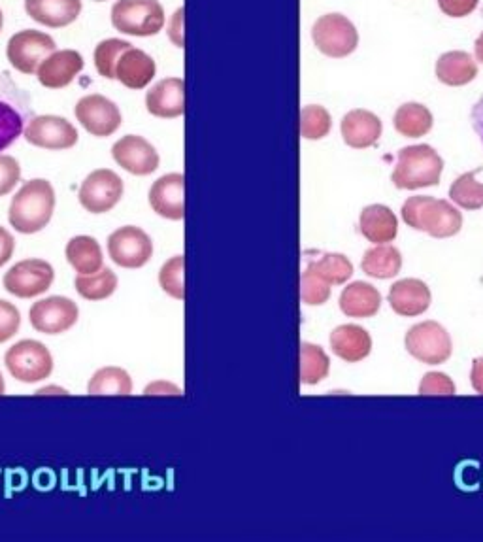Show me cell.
Returning <instances> with one entry per match:
<instances>
[{"mask_svg":"<svg viewBox=\"0 0 483 542\" xmlns=\"http://www.w3.org/2000/svg\"><path fill=\"white\" fill-rule=\"evenodd\" d=\"M55 210V191L48 180H29L10 203L8 220L17 233L34 235L42 231Z\"/></svg>","mask_w":483,"mask_h":542,"instance_id":"cell-1","label":"cell"},{"mask_svg":"<svg viewBox=\"0 0 483 542\" xmlns=\"http://www.w3.org/2000/svg\"><path fill=\"white\" fill-rule=\"evenodd\" d=\"M159 286L172 299L185 301V255H174L161 267Z\"/></svg>","mask_w":483,"mask_h":542,"instance_id":"cell-37","label":"cell"},{"mask_svg":"<svg viewBox=\"0 0 483 542\" xmlns=\"http://www.w3.org/2000/svg\"><path fill=\"white\" fill-rule=\"evenodd\" d=\"M108 254L123 269H140L153 255V242L140 227L125 225L108 238Z\"/></svg>","mask_w":483,"mask_h":542,"instance_id":"cell-11","label":"cell"},{"mask_svg":"<svg viewBox=\"0 0 483 542\" xmlns=\"http://www.w3.org/2000/svg\"><path fill=\"white\" fill-rule=\"evenodd\" d=\"M408 354L425 365L446 363L453 352L450 333L436 322L417 323L404 337Z\"/></svg>","mask_w":483,"mask_h":542,"instance_id":"cell-7","label":"cell"},{"mask_svg":"<svg viewBox=\"0 0 483 542\" xmlns=\"http://www.w3.org/2000/svg\"><path fill=\"white\" fill-rule=\"evenodd\" d=\"M400 214L408 227L425 231L434 238L455 237L463 227V216L450 201L427 195L410 197L402 204Z\"/></svg>","mask_w":483,"mask_h":542,"instance_id":"cell-2","label":"cell"},{"mask_svg":"<svg viewBox=\"0 0 483 542\" xmlns=\"http://www.w3.org/2000/svg\"><path fill=\"white\" fill-rule=\"evenodd\" d=\"M478 76V65L467 51H448L436 61V78L451 87L467 85Z\"/></svg>","mask_w":483,"mask_h":542,"instance_id":"cell-27","label":"cell"},{"mask_svg":"<svg viewBox=\"0 0 483 542\" xmlns=\"http://www.w3.org/2000/svg\"><path fill=\"white\" fill-rule=\"evenodd\" d=\"M33 118L29 93L12 80L10 72H0V152L23 135Z\"/></svg>","mask_w":483,"mask_h":542,"instance_id":"cell-4","label":"cell"},{"mask_svg":"<svg viewBox=\"0 0 483 542\" xmlns=\"http://www.w3.org/2000/svg\"><path fill=\"white\" fill-rule=\"evenodd\" d=\"M470 384L476 393L483 395V356L476 357L472 361V371H470Z\"/></svg>","mask_w":483,"mask_h":542,"instance_id":"cell-46","label":"cell"},{"mask_svg":"<svg viewBox=\"0 0 483 542\" xmlns=\"http://www.w3.org/2000/svg\"><path fill=\"white\" fill-rule=\"evenodd\" d=\"M4 391H6V384H4V376L0 373V395H4Z\"/></svg>","mask_w":483,"mask_h":542,"instance_id":"cell-50","label":"cell"},{"mask_svg":"<svg viewBox=\"0 0 483 542\" xmlns=\"http://www.w3.org/2000/svg\"><path fill=\"white\" fill-rule=\"evenodd\" d=\"M117 274L112 269H100L95 274H80L74 280L76 291L87 301H102L114 295L117 289Z\"/></svg>","mask_w":483,"mask_h":542,"instance_id":"cell-34","label":"cell"},{"mask_svg":"<svg viewBox=\"0 0 483 542\" xmlns=\"http://www.w3.org/2000/svg\"><path fill=\"white\" fill-rule=\"evenodd\" d=\"M382 308L380 291L367 282H353L340 293V310L348 318H372Z\"/></svg>","mask_w":483,"mask_h":542,"instance_id":"cell-26","label":"cell"},{"mask_svg":"<svg viewBox=\"0 0 483 542\" xmlns=\"http://www.w3.org/2000/svg\"><path fill=\"white\" fill-rule=\"evenodd\" d=\"M146 108L155 118L174 119L185 114V84L182 78H165L146 95Z\"/></svg>","mask_w":483,"mask_h":542,"instance_id":"cell-19","label":"cell"},{"mask_svg":"<svg viewBox=\"0 0 483 542\" xmlns=\"http://www.w3.org/2000/svg\"><path fill=\"white\" fill-rule=\"evenodd\" d=\"M331 369V359L323 348L310 342L300 344V382L306 386H316L327 378Z\"/></svg>","mask_w":483,"mask_h":542,"instance_id":"cell-33","label":"cell"},{"mask_svg":"<svg viewBox=\"0 0 483 542\" xmlns=\"http://www.w3.org/2000/svg\"><path fill=\"white\" fill-rule=\"evenodd\" d=\"M317 50L334 59L348 57L359 44V34L350 19L342 14H325L312 27Z\"/></svg>","mask_w":483,"mask_h":542,"instance_id":"cell-8","label":"cell"},{"mask_svg":"<svg viewBox=\"0 0 483 542\" xmlns=\"http://www.w3.org/2000/svg\"><path fill=\"white\" fill-rule=\"evenodd\" d=\"M333 119L327 108L319 104L304 106L300 112V133L306 140H321L331 133Z\"/></svg>","mask_w":483,"mask_h":542,"instance_id":"cell-36","label":"cell"},{"mask_svg":"<svg viewBox=\"0 0 483 542\" xmlns=\"http://www.w3.org/2000/svg\"><path fill=\"white\" fill-rule=\"evenodd\" d=\"M382 129H384L382 119L368 110H351L340 123L344 142L355 150H365L374 146L382 136Z\"/></svg>","mask_w":483,"mask_h":542,"instance_id":"cell-21","label":"cell"},{"mask_svg":"<svg viewBox=\"0 0 483 542\" xmlns=\"http://www.w3.org/2000/svg\"><path fill=\"white\" fill-rule=\"evenodd\" d=\"M359 229L372 244L393 242L399 233V220L384 204H370L359 216Z\"/></svg>","mask_w":483,"mask_h":542,"instance_id":"cell-23","label":"cell"},{"mask_svg":"<svg viewBox=\"0 0 483 542\" xmlns=\"http://www.w3.org/2000/svg\"><path fill=\"white\" fill-rule=\"evenodd\" d=\"M480 0H438L440 10L450 17H465L476 10Z\"/></svg>","mask_w":483,"mask_h":542,"instance_id":"cell-43","label":"cell"},{"mask_svg":"<svg viewBox=\"0 0 483 542\" xmlns=\"http://www.w3.org/2000/svg\"><path fill=\"white\" fill-rule=\"evenodd\" d=\"M144 395H182V390L170 382H153L150 384L146 390H144Z\"/></svg>","mask_w":483,"mask_h":542,"instance_id":"cell-45","label":"cell"},{"mask_svg":"<svg viewBox=\"0 0 483 542\" xmlns=\"http://www.w3.org/2000/svg\"><path fill=\"white\" fill-rule=\"evenodd\" d=\"M331 348H333L334 356L348 363H357L370 354L372 339L367 329L359 325H353V323L340 325L331 333Z\"/></svg>","mask_w":483,"mask_h":542,"instance_id":"cell-25","label":"cell"},{"mask_svg":"<svg viewBox=\"0 0 483 542\" xmlns=\"http://www.w3.org/2000/svg\"><path fill=\"white\" fill-rule=\"evenodd\" d=\"M474 50H476V59L483 63V33L478 36V40L474 44Z\"/></svg>","mask_w":483,"mask_h":542,"instance_id":"cell-49","label":"cell"},{"mask_svg":"<svg viewBox=\"0 0 483 542\" xmlns=\"http://www.w3.org/2000/svg\"><path fill=\"white\" fill-rule=\"evenodd\" d=\"M306 267H310L329 286H342L353 276V265L342 254H323L317 259L308 257Z\"/></svg>","mask_w":483,"mask_h":542,"instance_id":"cell-31","label":"cell"},{"mask_svg":"<svg viewBox=\"0 0 483 542\" xmlns=\"http://www.w3.org/2000/svg\"><path fill=\"white\" fill-rule=\"evenodd\" d=\"M84 70L82 53L74 50L53 51L36 70L38 82L48 89H61L74 82V78Z\"/></svg>","mask_w":483,"mask_h":542,"instance_id":"cell-18","label":"cell"},{"mask_svg":"<svg viewBox=\"0 0 483 542\" xmlns=\"http://www.w3.org/2000/svg\"><path fill=\"white\" fill-rule=\"evenodd\" d=\"M444 161L438 152L427 146H406L399 150L397 167L393 170V184L399 189H421L433 187L440 182Z\"/></svg>","mask_w":483,"mask_h":542,"instance_id":"cell-3","label":"cell"},{"mask_svg":"<svg viewBox=\"0 0 483 542\" xmlns=\"http://www.w3.org/2000/svg\"><path fill=\"white\" fill-rule=\"evenodd\" d=\"M482 169L461 174L450 187V199L465 210L483 208V184L476 180V174Z\"/></svg>","mask_w":483,"mask_h":542,"instance_id":"cell-35","label":"cell"},{"mask_svg":"<svg viewBox=\"0 0 483 542\" xmlns=\"http://www.w3.org/2000/svg\"><path fill=\"white\" fill-rule=\"evenodd\" d=\"M57 393H61V395H68L67 390H63V388H57V386H51V388H42V390L36 391V395H57Z\"/></svg>","mask_w":483,"mask_h":542,"instance_id":"cell-48","label":"cell"},{"mask_svg":"<svg viewBox=\"0 0 483 542\" xmlns=\"http://www.w3.org/2000/svg\"><path fill=\"white\" fill-rule=\"evenodd\" d=\"M150 206L155 214L167 220L185 218V176L172 172L161 176L150 189Z\"/></svg>","mask_w":483,"mask_h":542,"instance_id":"cell-17","label":"cell"},{"mask_svg":"<svg viewBox=\"0 0 483 542\" xmlns=\"http://www.w3.org/2000/svg\"><path fill=\"white\" fill-rule=\"evenodd\" d=\"M2 25H4V14H2V10H0V31H2Z\"/></svg>","mask_w":483,"mask_h":542,"instance_id":"cell-51","label":"cell"},{"mask_svg":"<svg viewBox=\"0 0 483 542\" xmlns=\"http://www.w3.org/2000/svg\"><path fill=\"white\" fill-rule=\"evenodd\" d=\"M129 48L133 46L127 40H119V38H108L100 42L95 50V67L102 78H108V80L116 78L117 61L121 53Z\"/></svg>","mask_w":483,"mask_h":542,"instance_id":"cell-38","label":"cell"},{"mask_svg":"<svg viewBox=\"0 0 483 542\" xmlns=\"http://www.w3.org/2000/svg\"><path fill=\"white\" fill-rule=\"evenodd\" d=\"M21 325V314L16 305L0 299V344L16 337Z\"/></svg>","mask_w":483,"mask_h":542,"instance_id":"cell-40","label":"cell"},{"mask_svg":"<svg viewBox=\"0 0 483 542\" xmlns=\"http://www.w3.org/2000/svg\"><path fill=\"white\" fill-rule=\"evenodd\" d=\"M25 10L34 21L51 29H61L78 19L82 0H25Z\"/></svg>","mask_w":483,"mask_h":542,"instance_id":"cell-22","label":"cell"},{"mask_svg":"<svg viewBox=\"0 0 483 542\" xmlns=\"http://www.w3.org/2000/svg\"><path fill=\"white\" fill-rule=\"evenodd\" d=\"M112 157L134 176H148L159 169V153L144 136H121L112 146Z\"/></svg>","mask_w":483,"mask_h":542,"instance_id":"cell-16","label":"cell"},{"mask_svg":"<svg viewBox=\"0 0 483 542\" xmlns=\"http://www.w3.org/2000/svg\"><path fill=\"white\" fill-rule=\"evenodd\" d=\"M55 280V271L44 259H25L4 274V289L19 299H31L46 293Z\"/></svg>","mask_w":483,"mask_h":542,"instance_id":"cell-10","label":"cell"},{"mask_svg":"<svg viewBox=\"0 0 483 542\" xmlns=\"http://www.w3.org/2000/svg\"><path fill=\"white\" fill-rule=\"evenodd\" d=\"M419 395H455V384L448 374L427 373L419 382Z\"/></svg>","mask_w":483,"mask_h":542,"instance_id":"cell-41","label":"cell"},{"mask_svg":"<svg viewBox=\"0 0 483 542\" xmlns=\"http://www.w3.org/2000/svg\"><path fill=\"white\" fill-rule=\"evenodd\" d=\"M4 363L10 374L23 384L42 382L50 378L53 371L50 350L38 340H19L12 348H8Z\"/></svg>","mask_w":483,"mask_h":542,"instance_id":"cell-6","label":"cell"},{"mask_svg":"<svg viewBox=\"0 0 483 542\" xmlns=\"http://www.w3.org/2000/svg\"><path fill=\"white\" fill-rule=\"evenodd\" d=\"M133 380L121 367H102L87 384L89 395H131Z\"/></svg>","mask_w":483,"mask_h":542,"instance_id":"cell-32","label":"cell"},{"mask_svg":"<svg viewBox=\"0 0 483 542\" xmlns=\"http://www.w3.org/2000/svg\"><path fill=\"white\" fill-rule=\"evenodd\" d=\"M112 25L119 33L153 36L165 27V10L159 0H117Z\"/></svg>","mask_w":483,"mask_h":542,"instance_id":"cell-5","label":"cell"},{"mask_svg":"<svg viewBox=\"0 0 483 542\" xmlns=\"http://www.w3.org/2000/svg\"><path fill=\"white\" fill-rule=\"evenodd\" d=\"M123 189V180L114 170L99 169L85 178L78 191V199L87 212L104 214L121 201Z\"/></svg>","mask_w":483,"mask_h":542,"instance_id":"cell-13","label":"cell"},{"mask_svg":"<svg viewBox=\"0 0 483 542\" xmlns=\"http://www.w3.org/2000/svg\"><path fill=\"white\" fill-rule=\"evenodd\" d=\"M155 61L146 51L129 48L116 65V80L129 89H144L155 78Z\"/></svg>","mask_w":483,"mask_h":542,"instance_id":"cell-24","label":"cell"},{"mask_svg":"<svg viewBox=\"0 0 483 542\" xmlns=\"http://www.w3.org/2000/svg\"><path fill=\"white\" fill-rule=\"evenodd\" d=\"M470 121H472V127H474V131H476V135L480 136V140H482L483 144V97L472 106Z\"/></svg>","mask_w":483,"mask_h":542,"instance_id":"cell-47","label":"cell"},{"mask_svg":"<svg viewBox=\"0 0 483 542\" xmlns=\"http://www.w3.org/2000/svg\"><path fill=\"white\" fill-rule=\"evenodd\" d=\"M23 136L36 148L53 150V152L74 148L80 138L76 127L59 116H34L27 123Z\"/></svg>","mask_w":483,"mask_h":542,"instance_id":"cell-14","label":"cell"},{"mask_svg":"<svg viewBox=\"0 0 483 542\" xmlns=\"http://www.w3.org/2000/svg\"><path fill=\"white\" fill-rule=\"evenodd\" d=\"M65 254L72 269L80 274H95L104 265L102 248L97 238L87 237V235L70 238Z\"/></svg>","mask_w":483,"mask_h":542,"instance_id":"cell-28","label":"cell"},{"mask_svg":"<svg viewBox=\"0 0 483 542\" xmlns=\"http://www.w3.org/2000/svg\"><path fill=\"white\" fill-rule=\"evenodd\" d=\"M97 2H102V0H97Z\"/></svg>","mask_w":483,"mask_h":542,"instance_id":"cell-52","label":"cell"},{"mask_svg":"<svg viewBox=\"0 0 483 542\" xmlns=\"http://www.w3.org/2000/svg\"><path fill=\"white\" fill-rule=\"evenodd\" d=\"M387 299L395 314L404 318H414L429 310L431 289L417 278H406L393 284V288L389 289Z\"/></svg>","mask_w":483,"mask_h":542,"instance_id":"cell-20","label":"cell"},{"mask_svg":"<svg viewBox=\"0 0 483 542\" xmlns=\"http://www.w3.org/2000/svg\"><path fill=\"white\" fill-rule=\"evenodd\" d=\"M402 267V255L395 246L389 244H376L363 255L361 269L370 278L378 280H389L397 276Z\"/></svg>","mask_w":483,"mask_h":542,"instance_id":"cell-29","label":"cell"},{"mask_svg":"<svg viewBox=\"0 0 483 542\" xmlns=\"http://www.w3.org/2000/svg\"><path fill=\"white\" fill-rule=\"evenodd\" d=\"M395 129L397 133L408 138L425 136L433 129V114L427 106L419 102L402 104L395 114Z\"/></svg>","mask_w":483,"mask_h":542,"instance_id":"cell-30","label":"cell"},{"mask_svg":"<svg viewBox=\"0 0 483 542\" xmlns=\"http://www.w3.org/2000/svg\"><path fill=\"white\" fill-rule=\"evenodd\" d=\"M76 119L84 125L85 131L93 136H112L123 123L117 104L104 95H87L74 108Z\"/></svg>","mask_w":483,"mask_h":542,"instance_id":"cell-15","label":"cell"},{"mask_svg":"<svg viewBox=\"0 0 483 542\" xmlns=\"http://www.w3.org/2000/svg\"><path fill=\"white\" fill-rule=\"evenodd\" d=\"M21 178V167L16 157L0 155V197L12 193Z\"/></svg>","mask_w":483,"mask_h":542,"instance_id":"cell-42","label":"cell"},{"mask_svg":"<svg viewBox=\"0 0 483 542\" xmlns=\"http://www.w3.org/2000/svg\"><path fill=\"white\" fill-rule=\"evenodd\" d=\"M55 40L50 34L42 31H19L8 40L6 57L12 63V67L19 70L21 74H34L42 61H46L51 53L55 51Z\"/></svg>","mask_w":483,"mask_h":542,"instance_id":"cell-9","label":"cell"},{"mask_svg":"<svg viewBox=\"0 0 483 542\" xmlns=\"http://www.w3.org/2000/svg\"><path fill=\"white\" fill-rule=\"evenodd\" d=\"M80 318V308L68 297H48L36 301L29 310V320L38 333L61 335L72 329Z\"/></svg>","mask_w":483,"mask_h":542,"instance_id":"cell-12","label":"cell"},{"mask_svg":"<svg viewBox=\"0 0 483 542\" xmlns=\"http://www.w3.org/2000/svg\"><path fill=\"white\" fill-rule=\"evenodd\" d=\"M14 252H16V240L10 231L0 227V267L12 259Z\"/></svg>","mask_w":483,"mask_h":542,"instance_id":"cell-44","label":"cell"},{"mask_svg":"<svg viewBox=\"0 0 483 542\" xmlns=\"http://www.w3.org/2000/svg\"><path fill=\"white\" fill-rule=\"evenodd\" d=\"M331 297V286L323 282L316 272L306 267L300 276V299L308 306L325 305Z\"/></svg>","mask_w":483,"mask_h":542,"instance_id":"cell-39","label":"cell"}]
</instances>
